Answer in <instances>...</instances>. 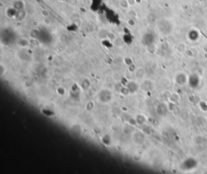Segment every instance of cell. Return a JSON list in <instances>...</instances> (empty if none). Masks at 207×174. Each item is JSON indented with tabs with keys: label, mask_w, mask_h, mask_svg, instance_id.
Masks as SVG:
<instances>
[{
	"label": "cell",
	"mask_w": 207,
	"mask_h": 174,
	"mask_svg": "<svg viewBox=\"0 0 207 174\" xmlns=\"http://www.w3.org/2000/svg\"><path fill=\"white\" fill-rule=\"evenodd\" d=\"M41 15L44 18H46L49 16V12H48V10L46 9L43 10L41 11Z\"/></svg>",
	"instance_id": "6da1fadb"
},
{
	"label": "cell",
	"mask_w": 207,
	"mask_h": 174,
	"mask_svg": "<svg viewBox=\"0 0 207 174\" xmlns=\"http://www.w3.org/2000/svg\"><path fill=\"white\" fill-rule=\"evenodd\" d=\"M44 24L46 26H50V24H51V21L50 20L48 19V17H46V18H44L43 19V20Z\"/></svg>",
	"instance_id": "7a4b0ae2"
}]
</instances>
